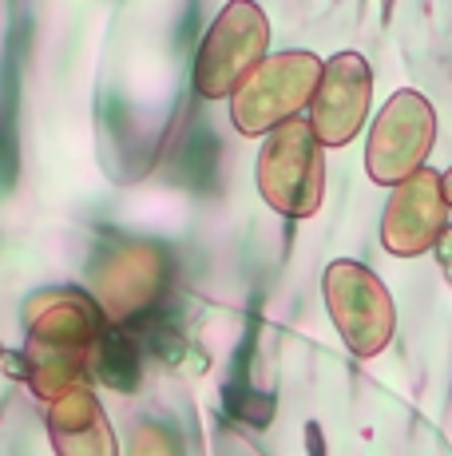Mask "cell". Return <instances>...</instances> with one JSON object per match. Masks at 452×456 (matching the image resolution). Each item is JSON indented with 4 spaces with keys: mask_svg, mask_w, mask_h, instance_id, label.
<instances>
[{
    "mask_svg": "<svg viewBox=\"0 0 452 456\" xmlns=\"http://www.w3.org/2000/svg\"><path fill=\"white\" fill-rule=\"evenodd\" d=\"M103 310L92 294L44 290L24 305V377L40 401L88 389L92 357L103 341Z\"/></svg>",
    "mask_w": 452,
    "mask_h": 456,
    "instance_id": "6da1fadb",
    "label": "cell"
},
{
    "mask_svg": "<svg viewBox=\"0 0 452 456\" xmlns=\"http://www.w3.org/2000/svg\"><path fill=\"white\" fill-rule=\"evenodd\" d=\"M321 60L314 52H278L254 68L246 84L230 95V119L242 135H266L298 119L321 84Z\"/></svg>",
    "mask_w": 452,
    "mask_h": 456,
    "instance_id": "7a4b0ae2",
    "label": "cell"
},
{
    "mask_svg": "<svg viewBox=\"0 0 452 456\" xmlns=\"http://www.w3.org/2000/svg\"><path fill=\"white\" fill-rule=\"evenodd\" d=\"M258 191L286 218H310L321 207L326 159L306 119H290L270 131L266 147L258 151Z\"/></svg>",
    "mask_w": 452,
    "mask_h": 456,
    "instance_id": "3957f363",
    "label": "cell"
},
{
    "mask_svg": "<svg viewBox=\"0 0 452 456\" xmlns=\"http://www.w3.org/2000/svg\"><path fill=\"white\" fill-rule=\"evenodd\" d=\"M270 48V24L262 8L234 0L219 12L211 32L203 37V48L195 56V87L203 100L234 95L254 76V68L266 60Z\"/></svg>",
    "mask_w": 452,
    "mask_h": 456,
    "instance_id": "277c9868",
    "label": "cell"
},
{
    "mask_svg": "<svg viewBox=\"0 0 452 456\" xmlns=\"http://www.w3.org/2000/svg\"><path fill=\"white\" fill-rule=\"evenodd\" d=\"M432 139H437V111L421 92L405 87L377 111L365 147V171L381 187H401L424 171Z\"/></svg>",
    "mask_w": 452,
    "mask_h": 456,
    "instance_id": "5b68a950",
    "label": "cell"
},
{
    "mask_svg": "<svg viewBox=\"0 0 452 456\" xmlns=\"http://www.w3.org/2000/svg\"><path fill=\"white\" fill-rule=\"evenodd\" d=\"M321 290H326L329 318H334L337 333H342V341L353 354L373 357L389 346L397 326V305L389 297L385 282L369 266H361V262H329Z\"/></svg>",
    "mask_w": 452,
    "mask_h": 456,
    "instance_id": "8992f818",
    "label": "cell"
},
{
    "mask_svg": "<svg viewBox=\"0 0 452 456\" xmlns=\"http://www.w3.org/2000/svg\"><path fill=\"white\" fill-rule=\"evenodd\" d=\"M167 278L171 266L163 247H155V242H119L88 266V290L108 322H132L159 302L163 290H167Z\"/></svg>",
    "mask_w": 452,
    "mask_h": 456,
    "instance_id": "52a82bcc",
    "label": "cell"
},
{
    "mask_svg": "<svg viewBox=\"0 0 452 456\" xmlns=\"http://www.w3.org/2000/svg\"><path fill=\"white\" fill-rule=\"evenodd\" d=\"M373 72L358 52H337L321 68V84L310 100V131L321 147H345L369 116Z\"/></svg>",
    "mask_w": 452,
    "mask_h": 456,
    "instance_id": "ba28073f",
    "label": "cell"
},
{
    "mask_svg": "<svg viewBox=\"0 0 452 456\" xmlns=\"http://www.w3.org/2000/svg\"><path fill=\"white\" fill-rule=\"evenodd\" d=\"M448 203L440 191V175L424 167L408 183L393 187V199L385 207V223H381V242L401 258H416V254L432 250L440 242Z\"/></svg>",
    "mask_w": 452,
    "mask_h": 456,
    "instance_id": "9c48e42d",
    "label": "cell"
},
{
    "mask_svg": "<svg viewBox=\"0 0 452 456\" xmlns=\"http://www.w3.org/2000/svg\"><path fill=\"white\" fill-rule=\"evenodd\" d=\"M48 436L56 456H119L111 420L92 389H76L48 405Z\"/></svg>",
    "mask_w": 452,
    "mask_h": 456,
    "instance_id": "30bf717a",
    "label": "cell"
},
{
    "mask_svg": "<svg viewBox=\"0 0 452 456\" xmlns=\"http://www.w3.org/2000/svg\"><path fill=\"white\" fill-rule=\"evenodd\" d=\"M127 456H179L175 436L163 425H139L132 433V452Z\"/></svg>",
    "mask_w": 452,
    "mask_h": 456,
    "instance_id": "8fae6325",
    "label": "cell"
},
{
    "mask_svg": "<svg viewBox=\"0 0 452 456\" xmlns=\"http://www.w3.org/2000/svg\"><path fill=\"white\" fill-rule=\"evenodd\" d=\"M440 262H445V274L452 278V231L440 234Z\"/></svg>",
    "mask_w": 452,
    "mask_h": 456,
    "instance_id": "7c38bea8",
    "label": "cell"
},
{
    "mask_svg": "<svg viewBox=\"0 0 452 456\" xmlns=\"http://www.w3.org/2000/svg\"><path fill=\"white\" fill-rule=\"evenodd\" d=\"M440 191H445V203L452 207V167H448L445 175H440Z\"/></svg>",
    "mask_w": 452,
    "mask_h": 456,
    "instance_id": "4fadbf2b",
    "label": "cell"
}]
</instances>
